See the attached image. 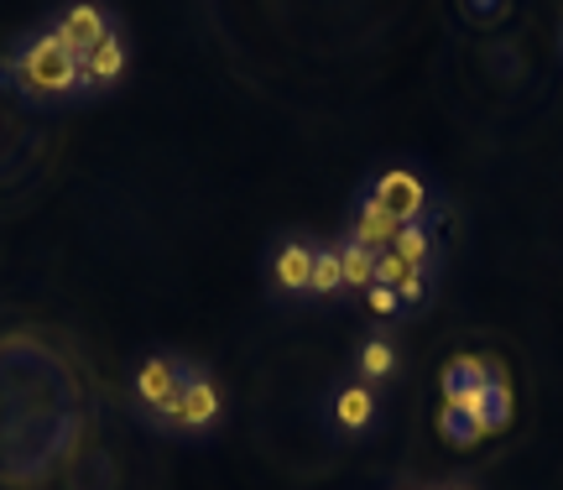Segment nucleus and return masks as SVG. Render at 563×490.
I'll list each match as a JSON object with an SVG mask.
<instances>
[{"instance_id":"obj_14","label":"nucleus","mask_w":563,"mask_h":490,"mask_svg":"<svg viewBox=\"0 0 563 490\" xmlns=\"http://www.w3.org/2000/svg\"><path fill=\"white\" fill-rule=\"evenodd\" d=\"M407 271H418V266H407L397 250H382V256H376V287H391V292H397V287L407 282Z\"/></svg>"},{"instance_id":"obj_4","label":"nucleus","mask_w":563,"mask_h":490,"mask_svg":"<svg viewBox=\"0 0 563 490\" xmlns=\"http://www.w3.org/2000/svg\"><path fill=\"white\" fill-rule=\"evenodd\" d=\"M125 68H131V47H125V32L115 26L100 47H89L79 58V94H95V89H110V83L125 79Z\"/></svg>"},{"instance_id":"obj_9","label":"nucleus","mask_w":563,"mask_h":490,"mask_svg":"<svg viewBox=\"0 0 563 490\" xmlns=\"http://www.w3.org/2000/svg\"><path fill=\"white\" fill-rule=\"evenodd\" d=\"M334 423H340L344 433H365L376 423V391L365 387V381L344 387L340 397H334Z\"/></svg>"},{"instance_id":"obj_5","label":"nucleus","mask_w":563,"mask_h":490,"mask_svg":"<svg viewBox=\"0 0 563 490\" xmlns=\"http://www.w3.org/2000/svg\"><path fill=\"white\" fill-rule=\"evenodd\" d=\"M313 261H319V245L292 235V241H282L272 250V282H277L282 298H302L308 282H313Z\"/></svg>"},{"instance_id":"obj_15","label":"nucleus","mask_w":563,"mask_h":490,"mask_svg":"<svg viewBox=\"0 0 563 490\" xmlns=\"http://www.w3.org/2000/svg\"><path fill=\"white\" fill-rule=\"evenodd\" d=\"M397 298H402V308H418L422 298H428V271H407V282L397 287Z\"/></svg>"},{"instance_id":"obj_17","label":"nucleus","mask_w":563,"mask_h":490,"mask_svg":"<svg viewBox=\"0 0 563 490\" xmlns=\"http://www.w3.org/2000/svg\"><path fill=\"white\" fill-rule=\"evenodd\" d=\"M454 490H464V486H454Z\"/></svg>"},{"instance_id":"obj_3","label":"nucleus","mask_w":563,"mask_h":490,"mask_svg":"<svg viewBox=\"0 0 563 490\" xmlns=\"http://www.w3.org/2000/svg\"><path fill=\"white\" fill-rule=\"evenodd\" d=\"M53 32H58V42L74 53V58H84L89 47H100V42L115 32V21H110V11H104L100 0H74V5L58 11Z\"/></svg>"},{"instance_id":"obj_8","label":"nucleus","mask_w":563,"mask_h":490,"mask_svg":"<svg viewBox=\"0 0 563 490\" xmlns=\"http://www.w3.org/2000/svg\"><path fill=\"white\" fill-rule=\"evenodd\" d=\"M397 235H402V220L397 214H386L376 199H361V209H355V220H350V241H361L365 250H391L397 245Z\"/></svg>"},{"instance_id":"obj_13","label":"nucleus","mask_w":563,"mask_h":490,"mask_svg":"<svg viewBox=\"0 0 563 490\" xmlns=\"http://www.w3.org/2000/svg\"><path fill=\"white\" fill-rule=\"evenodd\" d=\"M361 370H365V387H371V381H386V376L397 370V349H391V339H382V334L365 339L361 345Z\"/></svg>"},{"instance_id":"obj_7","label":"nucleus","mask_w":563,"mask_h":490,"mask_svg":"<svg viewBox=\"0 0 563 490\" xmlns=\"http://www.w3.org/2000/svg\"><path fill=\"white\" fill-rule=\"evenodd\" d=\"M183 376H188V366H183V360H173V355H152V360H141V370H136V402L157 412L162 402L183 387Z\"/></svg>"},{"instance_id":"obj_11","label":"nucleus","mask_w":563,"mask_h":490,"mask_svg":"<svg viewBox=\"0 0 563 490\" xmlns=\"http://www.w3.org/2000/svg\"><path fill=\"white\" fill-rule=\"evenodd\" d=\"M313 298H340L344 292V266L334 245H319V261H313V282H308Z\"/></svg>"},{"instance_id":"obj_2","label":"nucleus","mask_w":563,"mask_h":490,"mask_svg":"<svg viewBox=\"0 0 563 490\" xmlns=\"http://www.w3.org/2000/svg\"><path fill=\"white\" fill-rule=\"evenodd\" d=\"M365 199H376V204H382L386 214H397L402 225H418V220H428V209H433L428 183H422L412 167H386L382 178L371 183V193H365Z\"/></svg>"},{"instance_id":"obj_10","label":"nucleus","mask_w":563,"mask_h":490,"mask_svg":"<svg viewBox=\"0 0 563 490\" xmlns=\"http://www.w3.org/2000/svg\"><path fill=\"white\" fill-rule=\"evenodd\" d=\"M340 250V266H344V287H355V292H371L376 287V250H365L361 241H334Z\"/></svg>"},{"instance_id":"obj_6","label":"nucleus","mask_w":563,"mask_h":490,"mask_svg":"<svg viewBox=\"0 0 563 490\" xmlns=\"http://www.w3.org/2000/svg\"><path fill=\"white\" fill-rule=\"evenodd\" d=\"M220 412H224V397L214 387V376L188 366V376H183V433H209L220 423Z\"/></svg>"},{"instance_id":"obj_1","label":"nucleus","mask_w":563,"mask_h":490,"mask_svg":"<svg viewBox=\"0 0 563 490\" xmlns=\"http://www.w3.org/2000/svg\"><path fill=\"white\" fill-rule=\"evenodd\" d=\"M0 83L16 89L26 104L68 100V94H79V58L63 47L53 26H42V32H32L11 58L0 63Z\"/></svg>"},{"instance_id":"obj_12","label":"nucleus","mask_w":563,"mask_h":490,"mask_svg":"<svg viewBox=\"0 0 563 490\" xmlns=\"http://www.w3.org/2000/svg\"><path fill=\"white\" fill-rule=\"evenodd\" d=\"M391 250H397L407 266L428 271V250H433V230H428V220H418V225H402V235H397V245H391Z\"/></svg>"},{"instance_id":"obj_16","label":"nucleus","mask_w":563,"mask_h":490,"mask_svg":"<svg viewBox=\"0 0 563 490\" xmlns=\"http://www.w3.org/2000/svg\"><path fill=\"white\" fill-rule=\"evenodd\" d=\"M365 303H371L386 319V313H397V308H402V298H397L391 287H371V292H365Z\"/></svg>"}]
</instances>
